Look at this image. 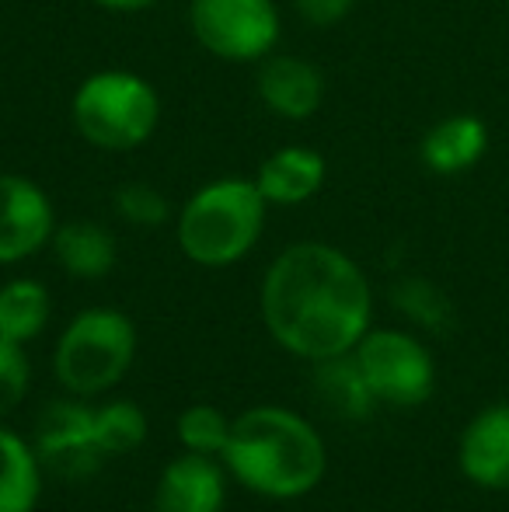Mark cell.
<instances>
[{"instance_id": "4", "label": "cell", "mask_w": 509, "mask_h": 512, "mask_svg": "<svg viewBox=\"0 0 509 512\" xmlns=\"http://www.w3.org/2000/svg\"><path fill=\"white\" fill-rule=\"evenodd\" d=\"M161 95L133 70H98L77 84L70 98V122L88 147L105 154H129L154 140L161 126Z\"/></svg>"}, {"instance_id": "2", "label": "cell", "mask_w": 509, "mask_h": 512, "mask_svg": "<svg viewBox=\"0 0 509 512\" xmlns=\"http://www.w3.org/2000/svg\"><path fill=\"white\" fill-rule=\"evenodd\" d=\"M220 457L238 485L276 502L314 492L328 471V450L318 429L304 415L276 405L241 411Z\"/></svg>"}, {"instance_id": "21", "label": "cell", "mask_w": 509, "mask_h": 512, "mask_svg": "<svg viewBox=\"0 0 509 512\" xmlns=\"http://www.w3.org/2000/svg\"><path fill=\"white\" fill-rule=\"evenodd\" d=\"M231 436V422L224 411L213 405H192L178 415V443L189 453H203V457H220Z\"/></svg>"}, {"instance_id": "25", "label": "cell", "mask_w": 509, "mask_h": 512, "mask_svg": "<svg viewBox=\"0 0 509 512\" xmlns=\"http://www.w3.org/2000/svg\"><path fill=\"white\" fill-rule=\"evenodd\" d=\"M91 4L105 7V11H116V14H140V11H150L154 4H161V0H91Z\"/></svg>"}, {"instance_id": "7", "label": "cell", "mask_w": 509, "mask_h": 512, "mask_svg": "<svg viewBox=\"0 0 509 512\" xmlns=\"http://www.w3.org/2000/svg\"><path fill=\"white\" fill-rule=\"evenodd\" d=\"M377 405L419 408L436 387V363L415 335L398 328H370L353 349Z\"/></svg>"}, {"instance_id": "14", "label": "cell", "mask_w": 509, "mask_h": 512, "mask_svg": "<svg viewBox=\"0 0 509 512\" xmlns=\"http://www.w3.org/2000/svg\"><path fill=\"white\" fill-rule=\"evenodd\" d=\"M328 164L311 147H279L258 164L255 185L269 206H300L325 189Z\"/></svg>"}, {"instance_id": "3", "label": "cell", "mask_w": 509, "mask_h": 512, "mask_svg": "<svg viewBox=\"0 0 509 512\" xmlns=\"http://www.w3.org/2000/svg\"><path fill=\"white\" fill-rule=\"evenodd\" d=\"M269 203L255 178L227 175L206 182L178 209L175 237L182 255L203 269H227L258 244L265 230Z\"/></svg>"}, {"instance_id": "1", "label": "cell", "mask_w": 509, "mask_h": 512, "mask_svg": "<svg viewBox=\"0 0 509 512\" xmlns=\"http://www.w3.org/2000/svg\"><path fill=\"white\" fill-rule=\"evenodd\" d=\"M258 304L276 345L307 363L349 356L374 317V293L363 269L325 241H300L279 251L262 276Z\"/></svg>"}, {"instance_id": "15", "label": "cell", "mask_w": 509, "mask_h": 512, "mask_svg": "<svg viewBox=\"0 0 509 512\" xmlns=\"http://www.w3.org/2000/svg\"><path fill=\"white\" fill-rule=\"evenodd\" d=\"M53 255L70 279H105L116 269V234L98 220L60 223L53 234Z\"/></svg>"}, {"instance_id": "24", "label": "cell", "mask_w": 509, "mask_h": 512, "mask_svg": "<svg viewBox=\"0 0 509 512\" xmlns=\"http://www.w3.org/2000/svg\"><path fill=\"white\" fill-rule=\"evenodd\" d=\"M297 14L314 28H332L353 14L356 0H293Z\"/></svg>"}, {"instance_id": "20", "label": "cell", "mask_w": 509, "mask_h": 512, "mask_svg": "<svg viewBox=\"0 0 509 512\" xmlns=\"http://www.w3.org/2000/svg\"><path fill=\"white\" fill-rule=\"evenodd\" d=\"M391 300L408 321H415L426 331H447L450 321H454V307H450L447 293L436 283H429V279L419 276L401 279V283H394Z\"/></svg>"}, {"instance_id": "16", "label": "cell", "mask_w": 509, "mask_h": 512, "mask_svg": "<svg viewBox=\"0 0 509 512\" xmlns=\"http://www.w3.org/2000/svg\"><path fill=\"white\" fill-rule=\"evenodd\" d=\"M42 492V464L32 443L0 422V512H35Z\"/></svg>"}, {"instance_id": "12", "label": "cell", "mask_w": 509, "mask_h": 512, "mask_svg": "<svg viewBox=\"0 0 509 512\" xmlns=\"http://www.w3.org/2000/svg\"><path fill=\"white\" fill-rule=\"evenodd\" d=\"M227 499V474L217 457L189 453L175 457L157 481L154 512H220Z\"/></svg>"}, {"instance_id": "6", "label": "cell", "mask_w": 509, "mask_h": 512, "mask_svg": "<svg viewBox=\"0 0 509 512\" xmlns=\"http://www.w3.org/2000/svg\"><path fill=\"white\" fill-rule=\"evenodd\" d=\"M189 28L210 56L224 63H262L276 53L279 7L272 0H192Z\"/></svg>"}, {"instance_id": "22", "label": "cell", "mask_w": 509, "mask_h": 512, "mask_svg": "<svg viewBox=\"0 0 509 512\" xmlns=\"http://www.w3.org/2000/svg\"><path fill=\"white\" fill-rule=\"evenodd\" d=\"M112 206H116L119 220H126L129 227H143V230H154L161 227L164 220L171 216V203L161 189L147 182H126L116 189L112 196Z\"/></svg>"}, {"instance_id": "9", "label": "cell", "mask_w": 509, "mask_h": 512, "mask_svg": "<svg viewBox=\"0 0 509 512\" xmlns=\"http://www.w3.org/2000/svg\"><path fill=\"white\" fill-rule=\"evenodd\" d=\"M56 209L39 182L0 171V265H18L49 248L56 234Z\"/></svg>"}, {"instance_id": "18", "label": "cell", "mask_w": 509, "mask_h": 512, "mask_svg": "<svg viewBox=\"0 0 509 512\" xmlns=\"http://www.w3.org/2000/svg\"><path fill=\"white\" fill-rule=\"evenodd\" d=\"M314 384L328 408H335L342 418H367L374 411L377 398L370 391L367 377H363L356 356H335L314 363Z\"/></svg>"}, {"instance_id": "11", "label": "cell", "mask_w": 509, "mask_h": 512, "mask_svg": "<svg viewBox=\"0 0 509 512\" xmlns=\"http://www.w3.org/2000/svg\"><path fill=\"white\" fill-rule=\"evenodd\" d=\"M457 464L478 488L506 492L509 488V401L478 411L461 432Z\"/></svg>"}, {"instance_id": "23", "label": "cell", "mask_w": 509, "mask_h": 512, "mask_svg": "<svg viewBox=\"0 0 509 512\" xmlns=\"http://www.w3.org/2000/svg\"><path fill=\"white\" fill-rule=\"evenodd\" d=\"M32 384V366H28L25 345L0 338V422L25 401Z\"/></svg>"}, {"instance_id": "13", "label": "cell", "mask_w": 509, "mask_h": 512, "mask_svg": "<svg viewBox=\"0 0 509 512\" xmlns=\"http://www.w3.org/2000/svg\"><path fill=\"white\" fill-rule=\"evenodd\" d=\"M489 154V126L475 112L443 115L419 140V161L440 178L468 175Z\"/></svg>"}, {"instance_id": "19", "label": "cell", "mask_w": 509, "mask_h": 512, "mask_svg": "<svg viewBox=\"0 0 509 512\" xmlns=\"http://www.w3.org/2000/svg\"><path fill=\"white\" fill-rule=\"evenodd\" d=\"M95 439L105 457H126L147 439V415L133 401H109L95 408Z\"/></svg>"}, {"instance_id": "10", "label": "cell", "mask_w": 509, "mask_h": 512, "mask_svg": "<svg viewBox=\"0 0 509 512\" xmlns=\"http://www.w3.org/2000/svg\"><path fill=\"white\" fill-rule=\"evenodd\" d=\"M255 88L262 105L286 122H304L325 105V74L293 53H269L258 63Z\"/></svg>"}, {"instance_id": "17", "label": "cell", "mask_w": 509, "mask_h": 512, "mask_svg": "<svg viewBox=\"0 0 509 512\" xmlns=\"http://www.w3.org/2000/svg\"><path fill=\"white\" fill-rule=\"evenodd\" d=\"M53 297L39 279H7L0 286V338L28 345L46 331Z\"/></svg>"}, {"instance_id": "5", "label": "cell", "mask_w": 509, "mask_h": 512, "mask_svg": "<svg viewBox=\"0 0 509 512\" xmlns=\"http://www.w3.org/2000/svg\"><path fill=\"white\" fill-rule=\"evenodd\" d=\"M136 359V324L116 307H88L56 342V380L74 398H95L119 384Z\"/></svg>"}, {"instance_id": "8", "label": "cell", "mask_w": 509, "mask_h": 512, "mask_svg": "<svg viewBox=\"0 0 509 512\" xmlns=\"http://www.w3.org/2000/svg\"><path fill=\"white\" fill-rule=\"evenodd\" d=\"M32 436L42 471L60 481H88L105 460L95 439V411L81 401H49L35 418Z\"/></svg>"}]
</instances>
